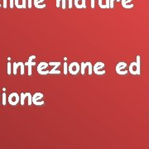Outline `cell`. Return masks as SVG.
Returning <instances> with one entry per match:
<instances>
[{
  "label": "cell",
  "instance_id": "obj_21",
  "mask_svg": "<svg viewBox=\"0 0 149 149\" xmlns=\"http://www.w3.org/2000/svg\"><path fill=\"white\" fill-rule=\"evenodd\" d=\"M0 7H1V4H0Z\"/></svg>",
  "mask_w": 149,
  "mask_h": 149
},
{
  "label": "cell",
  "instance_id": "obj_14",
  "mask_svg": "<svg viewBox=\"0 0 149 149\" xmlns=\"http://www.w3.org/2000/svg\"><path fill=\"white\" fill-rule=\"evenodd\" d=\"M68 65L66 62H65L64 63V74H67V70H68Z\"/></svg>",
  "mask_w": 149,
  "mask_h": 149
},
{
  "label": "cell",
  "instance_id": "obj_8",
  "mask_svg": "<svg viewBox=\"0 0 149 149\" xmlns=\"http://www.w3.org/2000/svg\"><path fill=\"white\" fill-rule=\"evenodd\" d=\"M34 59H36V56H34V55L30 56L28 61L24 64L25 65H27V67H28V75H32V67L33 65H36V62L32 61V60H34Z\"/></svg>",
  "mask_w": 149,
  "mask_h": 149
},
{
  "label": "cell",
  "instance_id": "obj_16",
  "mask_svg": "<svg viewBox=\"0 0 149 149\" xmlns=\"http://www.w3.org/2000/svg\"><path fill=\"white\" fill-rule=\"evenodd\" d=\"M27 6H28V8H32V0H27Z\"/></svg>",
  "mask_w": 149,
  "mask_h": 149
},
{
  "label": "cell",
  "instance_id": "obj_11",
  "mask_svg": "<svg viewBox=\"0 0 149 149\" xmlns=\"http://www.w3.org/2000/svg\"><path fill=\"white\" fill-rule=\"evenodd\" d=\"M23 64V62H22V61H19L18 63H17V62H14L13 63V74H17V68L19 67V66H21Z\"/></svg>",
  "mask_w": 149,
  "mask_h": 149
},
{
  "label": "cell",
  "instance_id": "obj_9",
  "mask_svg": "<svg viewBox=\"0 0 149 149\" xmlns=\"http://www.w3.org/2000/svg\"><path fill=\"white\" fill-rule=\"evenodd\" d=\"M104 66V64L103 62H100H100H97V63L95 65V66L93 67V70H94V72H95L96 74H100V75L104 74V72L100 71Z\"/></svg>",
  "mask_w": 149,
  "mask_h": 149
},
{
  "label": "cell",
  "instance_id": "obj_6",
  "mask_svg": "<svg viewBox=\"0 0 149 149\" xmlns=\"http://www.w3.org/2000/svg\"><path fill=\"white\" fill-rule=\"evenodd\" d=\"M86 68H89V74H92L93 67H92V64H91L90 61H88V62H82L81 63V65H80V71H81V74H85V69Z\"/></svg>",
  "mask_w": 149,
  "mask_h": 149
},
{
  "label": "cell",
  "instance_id": "obj_13",
  "mask_svg": "<svg viewBox=\"0 0 149 149\" xmlns=\"http://www.w3.org/2000/svg\"><path fill=\"white\" fill-rule=\"evenodd\" d=\"M12 65H11V62H8V74H11L12 73V68H11Z\"/></svg>",
  "mask_w": 149,
  "mask_h": 149
},
{
  "label": "cell",
  "instance_id": "obj_12",
  "mask_svg": "<svg viewBox=\"0 0 149 149\" xmlns=\"http://www.w3.org/2000/svg\"><path fill=\"white\" fill-rule=\"evenodd\" d=\"M44 0H34V5H35V7L37 8H45L46 7V5H39V3H42V2H43Z\"/></svg>",
  "mask_w": 149,
  "mask_h": 149
},
{
  "label": "cell",
  "instance_id": "obj_7",
  "mask_svg": "<svg viewBox=\"0 0 149 149\" xmlns=\"http://www.w3.org/2000/svg\"><path fill=\"white\" fill-rule=\"evenodd\" d=\"M49 65H53L54 67L52 69L49 71V74H61V71L56 70L58 68L59 66L61 65V62L60 61H52V62H49L48 63Z\"/></svg>",
  "mask_w": 149,
  "mask_h": 149
},
{
  "label": "cell",
  "instance_id": "obj_19",
  "mask_svg": "<svg viewBox=\"0 0 149 149\" xmlns=\"http://www.w3.org/2000/svg\"><path fill=\"white\" fill-rule=\"evenodd\" d=\"M3 8H7V0H3Z\"/></svg>",
  "mask_w": 149,
  "mask_h": 149
},
{
  "label": "cell",
  "instance_id": "obj_17",
  "mask_svg": "<svg viewBox=\"0 0 149 149\" xmlns=\"http://www.w3.org/2000/svg\"><path fill=\"white\" fill-rule=\"evenodd\" d=\"M13 6H14L13 0H10V8H13Z\"/></svg>",
  "mask_w": 149,
  "mask_h": 149
},
{
  "label": "cell",
  "instance_id": "obj_3",
  "mask_svg": "<svg viewBox=\"0 0 149 149\" xmlns=\"http://www.w3.org/2000/svg\"><path fill=\"white\" fill-rule=\"evenodd\" d=\"M43 98V95L42 93H36L34 95L32 96V104H34L35 105L40 106L44 104V101L42 100Z\"/></svg>",
  "mask_w": 149,
  "mask_h": 149
},
{
  "label": "cell",
  "instance_id": "obj_5",
  "mask_svg": "<svg viewBox=\"0 0 149 149\" xmlns=\"http://www.w3.org/2000/svg\"><path fill=\"white\" fill-rule=\"evenodd\" d=\"M49 65L48 63L42 61L40 64L37 65V72L40 74L42 75H46V74H49V70H46V68H47V66Z\"/></svg>",
  "mask_w": 149,
  "mask_h": 149
},
{
  "label": "cell",
  "instance_id": "obj_2",
  "mask_svg": "<svg viewBox=\"0 0 149 149\" xmlns=\"http://www.w3.org/2000/svg\"><path fill=\"white\" fill-rule=\"evenodd\" d=\"M80 65L78 64V62H76V61L72 62V63L68 66V71H69L70 74H74V75L78 74V72L80 71Z\"/></svg>",
  "mask_w": 149,
  "mask_h": 149
},
{
  "label": "cell",
  "instance_id": "obj_1",
  "mask_svg": "<svg viewBox=\"0 0 149 149\" xmlns=\"http://www.w3.org/2000/svg\"><path fill=\"white\" fill-rule=\"evenodd\" d=\"M8 100V103L10 104L11 105L15 106L18 104V102L20 101V97H19L17 93L14 92V93H12L11 95H9Z\"/></svg>",
  "mask_w": 149,
  "mask_h": 149
},
{
  "label": "cell",
  "instance_id": "obj_18",
  "mask_svg": "<svg viewBox=\"0 0 149 149\" xmlns=\"http://www.w3.org/2000/svg\"><path fill=\"white\" fill-rule=\"evenodd\" d=\"M26 3H27V0H22V5H23V8H26V7H27Z\"/></svg>",
  "mask_w": 149,
  "mask_h": 149
},
{
  "label": "cell",
  "instance_id": "obj_4",
  "mask_svg": "<svg viewBox=\"0 0 149 149\" xmlns=\"http://www.w3.org/2000/svg\"><path fill=\"white\" fill-rule=\"evenodd\" d=\"M25 100H28V103L27 104L28 105H31L32 104V96L31 95V93H22L21 96H20V103H21L22 105H24L25 104Z\"/></svg>",
  "mask_w": 149,
  "mask_h": 149
},
{
  "label": "cell",
  "instance_id": "obj_22",
  "mask_svg": "<svg viewBox=\"0 0 149 149\" xmlns=\"http://www.w3.org/2000/svg\"><path fill=\"white\" fill-rule=\"evenodd\" d=\"M0 95H1V94H0Z\"/></svg>",
  "mask_w": 149,
  "mask_h": 149
},
{
  "label": "cell",
  "instance_id": "obj_20",
  "mask_svg": "<svg viewBox=\"0 0 149 149\" xmlns=\"http://www.w3.org/2000/svg\"><path fill=\"white\" fill-rule=\"evenodd\" d=\"M92 7H94V0H92Z\"/></svg>",
  "mask_w": 149,
  "mask_h": 149
},
{
  "label": "cell",
  "instance_id": "obj_15",
  "mask_svg": "<svg viewBox=\"0 0 149 149\" xmlns=\"http://www.w3.org/2000/svg\"><path fill=\"white\" fill-rule=\"evenodd\" d=\"M3 105H5L6 104V94L5 93H3Z\"/></svg>",
  "mask_w": 149,
  "mask_h": 149
},
{
  "label": "cell",
  "instance_id": "obj_10",
  "mask_svg": "<svg viewBox=\"0 0 149 149\" xmlns=\"http://www.w3.org/2000/svg\"><path fill=\"white\" fill-rule=\"evenodd\" d=\"M74 4L77 8H85V0H75L74 1Z\"/></svg>",
  "mask_w": 149,
  "mask_h": 149
}]
</instances>
